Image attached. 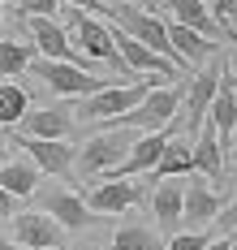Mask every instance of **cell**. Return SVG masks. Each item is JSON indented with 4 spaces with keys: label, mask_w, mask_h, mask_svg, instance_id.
<instances>
[{
    "label": "cell",
    "mask_w": 237,
    "mask_h": 250,
    "mask_svg": "<svg viewBox=\"0 0 237 250\" xmlns=\"http://www.w3.org/2000/svg\"><path fill=\"white\" fill-rule=\"evenodd\" d=\"M65 30H69V43L99 69V65H112L121 78H134V69L117 56V48H112V30H108L99 18H91L86 9H74L69 4V13H65Z\"/></svg>",
    "instance_id": "6da1fadb"
},
{
    "label": "cell",
    "mask_w": 237,
    "mask_h": 250,
    "mask_svg": "<svg viewBox=\"0 0 237 250\" xmlns=\"http://www.w3.org/2000/svg\"><path fill=\"white\" fill-rule=\"evenodd\" d=\"M134 138H138V129H121V125H108L104 134H95V138H86L82 151H74V168L82 177H99V173H112L125 155H130Z\"/></svg>",
    "instance_id": "7a4b0ae2"
},
{
    "label": "cell",
    "mask_w": 237,
    "mask_h": 250,
    "mask_svg": "<svg viewBox=\"0 0 237 250\" xmlns=\"http://www.w3.org/2000/svg\"><path fill=\"white\" fill-rule=\"evenodd\" d=\"M156 82H108L99 91L82 95V104L74 108V121H117L121 112H130Z\"/></svg>",
    "instance_id": "3957f363"
},
{
    "label": "cell",
    "mask_w": 237,
    "mask_h": 250,
    "mask_svg": "<svg viewBox=\"0 0 237 250\" xmlns=\"http://www.w3.org/2000/svg\"><path fill=\"white\" fill-rule=\"evenodd\" d=\"M26 74H35L48 91H56L60 100H82V95L108 86V78L91 74V69H82V65H69V61H48V56H35Z\"/></svg>",
    "instance_id": "277c9868"
},
{
    "label": "cell",
    "mask_w": 237,
    "mask_h": 250,
    "mask_svg": "<svg viewBox=\"0 0 237 250\" xmlns=\"http://www.w3.org/2000/svg\"><path fill=\"white\" fill-rule=\"evenodd\" d=\"M177 108H181V91H177V86H151L130 112H121L117 121H104V125H121V129H138V134H147V129H164V125H173V121H177Z\"/></svg>",
    "instance_id": "5b68a950"
},
{
    "label": "cell",
    "mask_w": 237,
    "mask_h": 250,
    "mask_svg": "<svg viewBox=\"0 0 237 250\" xmlns=\"http://www.w3.org/2000/svg\"><path fill=\"white\" fill-rule=\"evenodd\" d=\"M220 74H224V52H216V56H207L203 61V69H198V78L185 86V95H181V108H177V117H181L185 125V134H194L198 125L207 121V104L211 95H216V86H220Z\"/></svg>",
    "instance_id": "8992f818"
},
{
    "label": "cell",
    "mask_w": 237,
    "mask_h": 250,
    "mask_svg": "<svg viewBox=\"0 0 237 250\" xmlns=\"http://www.w3.org/2000/svg\"><path fill=\"white\" fill-rule=\"evenodd\" d=\"M26 30H30V43H35L39 56H48V61H69V65H82V69L95 74V65L69 43L65 22H56V18H26Z\"/></svg>",
    "instance_id": "52a82bcc"
},
{
    "label": "cell",
    "mask_w": 237,
    "mask_h": 250,
    "mask_svg": "<svg viewBox=\"0 0 237 250\" xmlns=\"http://www.w3.org/2000/svg\"><path fill=\"white\" fill-rule=\"evenodd\" d=\"M13 220V242L26 250H60L65 246V229L56 225L48 211H18Z\"/></svg>",
    "instance_id": "ba28073f"
},
{
    "label": "cell",
    "mask_w": 237,
    "mask_h": 250,
    "mask_svg": "<svg viewBox=\"0 0 237 250\" xmlns=\"http://www.w3.org/2000/svg\"><path fill=\"white\" fill-rule=\"evenodd\" d=\"M18 147L26 151V160L39 173H48V177H69L74 173V147L65 138H30V134H22Z\"/></svg>",
    "instance_id": "9c48e42d"
},
{
    "label": "cell",
    "mask_w": 237,
    "mask_h": 250,
    "mask_svg": "<svg viewBox=\"0 0 237 250\" xmlns=\"http://www.w3.org/2000/svg\"><path fill=\"white\" fill-rule=\"evenodd\" d=\"M35 199H39V207L52 216L60 229H91L95 225V211L82 203V194H74V190H35Z\"/></svg>",
    "instance_id": "30bf717a"
},
{
    "label": "cell",
    "mask_w": 237,
    "mask_h": 250,
    "mask_svg": "<svg viewBox=\"0 0 237 250\" xmlns=\"http://www.w3.org/2000/svg\"><path fill=\"white\" fill-rule=\"evenodd\" d=\"M216 211H220V199H216V190L207 186V177H190L181 186V225L185 229H203L216 220Z\"/></svg>",
    "instance_id": "8fae6325"
},
{
    "label": "cell",
    "mask_w": 237,
    "mask_h": 250,
    "mask_svg": "<svg viewBox=\"0 0 237 250\" xmlns=\"http://www.w3.org/2000/svg\"><path fill=\"white\" fill-rule=\"evenodd\" d=\"M138 199H142V190L134 186L130 177H108V181H99V186L86 194V207H91L95 216H117V211H130Z\"/></svg>",
    "instance_id": "7c38bea8"
},
{
    "label": "cell",
    "mask_w": 237,
    "mask_h": 250,
    "mask_svg": "<svg viewBox=\"0 0 237 250\" xmlns=\"http://www.w3.org/2000/svg\"><path fill=\"white\" fill-rule=\"evenodd\" d=\"M18 125H22V134H30V138H69V129H74V108H69V104L26 108Z\"/></svg>",
    "instance_id": "4fadbf2b"
},
{
    "label": "cell",
    "mask_w": 237,
    "mask_h": 250,
    "mask_svg": "<svg viewBox=\"0 0 237 250\" xmlns=\"http://www.w3.org/2000/svg\"><path fill=\"white\" fill-rule=\"evenodd\" d=\"M190 155H194V173H203L207 181H220V177H224V143H220V134L211 129V121H203L194 129Z\"/></svg>",
    "instance_id": "5bb4252c"
},
{
    "label": "cell",
    "mask_w": 237,
    "mask_h": 250,
    "mask_svg": "<svg viewBox=\"0 0 237 250\" xmlns=\"http://www.w3.org/2000/svg\"><path fill=\"white\" fill-rule=\"evenodd\" d=\"M168 43H173L181 65H203L207 56L220 52V39H207V35H198V30H190L181 22H168Z\"/></svg>",
    "instance_id": "9a60e30c"
},
{
    "label": "cell",
    "mask_w": 237,
    "mask_h": 250,
    "mask_svg": "<svg viewBox=\"0 0 237 250\" xmlns=\"http://www.w3.org/2000/svg\"><path fill=\"white\" fill-rule=\"evenodd\" d=\"M168 13H173V22L190 26V30H198V35H207V39H220V22L211 18L207 0H159Z\"/></svg>",
    "instance_id": "2e32d148"
},
{
    "label": "cell",
    "mask_w": 237,
    "mask_h": 250,
    "mask_svg": "<svg viewBox=\"0 0 237 250\" xmlns=\"http://www.w3.org/2000/svg\"><path fill=\"white\" fill-rule=\"evenodd\" d=\"M181 177H159V186L151 190V207H156L159 229H177L181 225Z\"/></svg>",
    "instance_id": "e0dca14e"
},
{
    "label": "cell",
    "mask_w": 237,
    "mask_h": 250,
    "mask_svg": "<svg viewBox=\"0 0 237 250\" xmlns=\"http://www.w3.org/2000/svg\"><path fill=\"white\" fill-rule=\"evenodd\" d=\"M0 186L13 194V199H30L39 190V168L30 160H4L0 164Z\"/></svg>",
    "instance_id": "ac0fdd59"
},
{
    "label": "cell",
    "mask_w": 237,
    "mask_h": 250,
    "mask_svg": "<svg viewBox=\"0 0 237 250\" xmlns=\"http://www.w3.org/2000/svg\"><path fill=\"white\" fill-rule=\"evenodd\" d=\"M151 173H156V177H185V173H194L190 143L168 134V143H164V151H159V160H156V168H151Z\"/></svg>",
    "instance_id": "d6986e66"
},
{
    "label": "cell",
    "mask_w": 237,
    "mask_h": 250,
    "mask_svg": "<svg viewBox=\"0 0 237 250\" xmlns=\"http://www.w3.org/2000/svg\"><path fill=\"white\" fill-rule=\"evenodd\" d=\"M35 61V43H18V39H0V74L4 78H18L30 69Z\"/></svg>",
    "instance_id": "ffe728a7"
},
{
    "label": "cell",
    "mask_w": 237,
    "mask_h": 250,
    "mask_svg": "<svg viewBox=\"0 0 237 250\" xmlns=\"http://www.w3.org/2000/svg\"><path fill=\"white\" fill-rule=\"evenodd\" d=\"M26 108H30L26 86H18L13 78H9V82H0V125H18Z\"/></svg>",
    "instance_id": "44dd1931"
},
{
    "label": "cell",
    "mask_w": 237,
    "mask_h": 250,
    "mask_svg": "<svg viewBox=\"0 0 237 250\" xmlns=\"http://www.w3.org/2000/svg\"><path fill=\"white\" fill-rule=\"evenodd\" d=\"M108 250H156V233L142 229V225H125V229L112 233Z\"/></svg>",
    "instance_id": "7402d4cb"
},
{
    "label": "cell",
    "mask_w": 237,
    "mask_h": 250,
    "mask_svg": "<svg viewBox=\"0 0 237 250\" xmlns=\"http://www.w3.org/2000/svg\"><path fill=\"white\" fill-rule=\"evenodd\" d=\"M60 0H18V13L22 18H56Z\"/></svg>",
    "instance_id": "603a6c76"
},
{
    "label": "cell",
    "mask_w": 237,
    "mask_h": 250,
    "mask_svg": "<svg viewBox=\"0 0 237 250\" xmlns=\"http://www.w3.org/2000/svg\"><path fill=\"white\" fill-rule=\"evenodd\" d=\"M203 246H207V237H203L198 229H185V233H177L164 250H203Z\"/></svg>",
    "instance_id": "cb8c5ba5"
},
{
    "label": "cell",
    "mask_w": 237,
    "mask_h": 250,
    "mask_svg": "<svg viewBox=\"0 0 237 250\" xmlns=\"http://www.w3.org/2000/svg\"><path fill=\"white\" fill-rule=\"evenodd\" d=\"M216 225H220V233H224V237H233V233H237V194L224 203L220 211H216Z\"/></svg>",
    "instance_id": "d4e9b609"
},
{
    "label": "cell",
    "mask_w": 237,
    "mask_h": 250,
    "mask_svg": "<svg viewBox=\"0 0 237 250\" xmlns=\"http://www.w3.org/2000/svg\"><path fill=\"white\" fill-rule=\"evenodd\" d=\"M207 9H211V18H216L220 26L237 22V0H207Z\"/></svg>",
    "instance_id": "484cf974"
},
{
    "label": "cell",
    "mask_w": 237,
    "mask_h": 250,
    "mask_svg": "<svg viewBox=\"0 0 237 250\" xmlns=\"http://www.w3.org/2000/svg\"><path fill=\"white\" fill-rule=\"evenodd\" d=\"M9 216H13V194H9V190L0 186V225H4Z\"/></svg>",
    "instance_id": "4316f807"
},
{
    "label": "cell",
    "mask_w": 237,
    "mask_h": 250,
    "mask_svg": "<svg viewBox=\"0 0 237 250\" xmlns=\"http://www.w3.org/2000/svg\"><path fill=\"white\" fill-rule=\"evenodd\" d=\"M203 250H233V237H207Z\"/></svg>",
    "instance_id": "83f0119b"
},
{
    "label": "cell",
    "mask_w": 237,
    "mask_h": 250,
    "mask_svg": "<svg viewBox=\"0 0 237 250\" xmlns=\"http://www.w3.org/2000/svg\"><path fill=\"white\" fill-rule=\"evenodd\" d=\"M60 4H74V9H86V13H91V9H99L104 0H60Z\"/></svg>",
    "instance_id": "f1b7e54d"
},
{
    "label": "cell",
    "mask_w": 237,
    "mask_h": 250,
    "mask_svg": "<svg viewBox=\"0 0 237 250\" xmlns=\"http://www.w3.org/2000/svg\"><path fill=\"white\" fill-rule=\"evenodd\" d=\"M9 160V147H4V134H0V164Z\"/></svg>",
    "instance_id": "f546056e"
},
{
    "label": "cell",
    "mask_w": 237,
    "mask_h": 250,
    "mask_svg": "<svg viewBox=\"0 0 237 250\" xmlns=\"http://www.w3.org/2000/svg\"><path fill=\"white\" fill-rule=\"evenodd\" d=\"M0 250H26V246H18V242H0Z\"/></svg>",
    "instance_id": "4dcf8cb0"
},
{
    "label": "cell",
    "mask_w": 237,
    "mask_h": 250,
    "mask_svg": "<svg viewBox=\"0 0 237 250\" xmlns=\"http://www.w3.org/2000/svg\"><path fill=\"white\" fill-rule=\"evenodd\" d=\"M229 91H233V104H237V78L229 74Z\"/></svg>",
    "instance_id": "1f68e13d"
},
{
    "label": "cell",
    "mask_w": 237,
    "mask_h": 250,
    "mask_svg": "<svg viewBox=\"0 0 237 250\" xmlns=\"http://www.w3.org/2000/svg\"><path fill=\"white\" fill-rule=\"evenodd\" d=\"M229 147H233V155H237V129H233V134H229Z\"/></svg>",
    "instance_id": "d6a6232c"
},
{
    "label": "cell",
    "mask_w": 237,
    "mask_h": 250,
    "mask_svg": "<svg viewBox=\"0 0 237 250\" xmlns=\"http://www.w3.org/2000/svg\"><path fill=\"white\" fill-rule=\"evenodd\" d=\"M0 13H4V0H0Z\"/></svg>",
    "instance_id": "836d02e7"
}]
</instances>
